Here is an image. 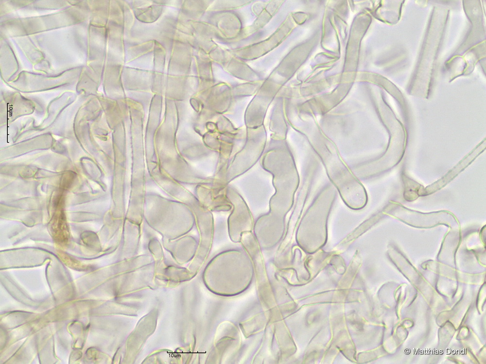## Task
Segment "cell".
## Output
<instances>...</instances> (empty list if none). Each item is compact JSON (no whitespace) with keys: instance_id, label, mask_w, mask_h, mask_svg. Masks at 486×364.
<instances>
[{"instance_id":"1","label":"cell","mask_w":486,"mask_h":364,"mask_svg":"<svg viewBox=\"0 0 486 364\" xmlns=\"http://www.w3.org/2000/svg\"><path fill=\"white\" fill-rule=\"evenodd\" d=\"M331 204L326 208H317V203L312 204L304 216L298 230L297 241L301 245L313 244L319 247L326 242V224Z\"/></svg>"}]
</instances>
